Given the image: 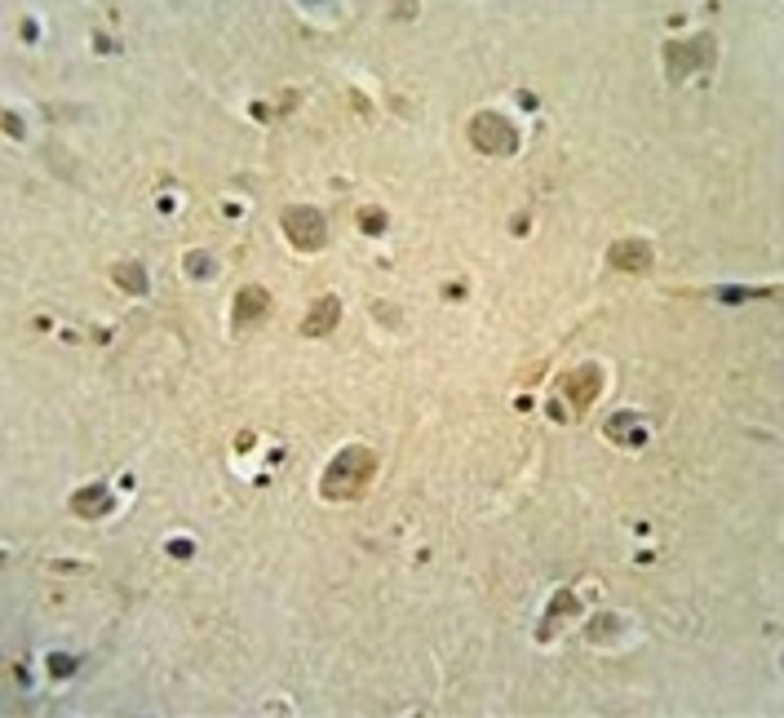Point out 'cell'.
I'll use <instances>...</instances> for the list:
<instances>
[{"instance_id": "1", "label": "cell", "mask_w": 784, "mask_h": 718, "mask_svg": "<svg viewBox=\"0 0 784 718\" xmlns=\"http://www.w3.org/2000/svg\"><path fill=\"white\" fill-rule=\"evenodd\" d=\"M373 475H377V453L364 448V444H350L324 466V475H319V497L324 501H355L359 492L373 484Z\"/></svg>"}, {"instance_id": "2", "label": "cell", "mask_w": 784, "mask_h": 718, "mask_svg": "<svg viewBox=\"0 0 784 718\" xmlns=\"http://www.w3.org/2000/svg\"><path fill=\"white\" fill-rule=\"evenodd\" d=\"M598 395H603V364L590 359V364L559 377V408H554V417H581Z\"/></svg>"}, {"instance_id": "3", "label": "cell", "mask_w": 784, "mask_h": 718, "mask_svg": "<svg viewBox=\"0 0 784 718\" xmlns=\"http://www.w3.org/2000/svg\"><path fill=\"white\" fill-rule=\"evenodd\" d=\"M470 142L483 156H514V151H519V129H514L501 111H474Z\"/></svg>"}, {"instance_id": "4", "label": "cell", "mask_w": 784, "mask_h": 718, "mask_svg": "<svg viewBox=\"0 0 784 718\" xmlns=\"http://www.w3.org/2000/svg\"><path fill=\"white\" fill-rule=\"evenodd\" d=\"M280 227H284L288 244H293L297 253H315V249H324V240H328L324 213L311 209V204H288L284 218H280Z\"/></svg>"}, {"instance_id": "5", "label": "cell", "mask_w": 784, "mask_h": 718, "mask_svg": "<svg viewBox=\"0 0 784 718\" xmlns=\"http://www.w3.org/2000/svg\"><path fill=\"white\" fill-rule=\"evenodd\" d=\"M714 40L709 36H691V40H669L665 45V63H669V80H683L691 76L696 67H709L714 63Z\"/></svg>"}, {"instance_id": "6", "label": "cell", "mask_w": 784, "mask_h": 718, "mask_svg": "<svg viewBox=\"0 0 784 718\" xmlns=\"http://www.w3.org/2000/svg\"><path fill=\"white\" fill-rule=\"evenodd\" d=\"M266 315H271V289H262V284H244V289L235 293L231 324L235 328H257Z\"/></svg>"}, {"instance_id": "7", "label": "cell", "mask_w": 784, "mask_h": 718, "mask_svg": "<svg viewBox=\"0 0 784 718\" xmlns=\"http://www.w3.org/2000/svg\"><path fill=\"white\" fill-rule=\"evenodd\" d=\"M652 244L647 240H616L612 249H607V266H616V271H629V275H643L652 271Z\"/></svg>"}, {"instance_id": "8", "label": "cell", "mask_w": 784, "mask_h": 718, "mask_svg": "<svg viewBox=\"0 0 784 718\" xmlns=\"http://www.w3.org/2000/svg\"><path fill=\"white\" fill-rule=\"evenodd\" d=\"M337 320H342V302H337L333 293H328V297H315L311 311H306V320H302V333H306V337H328V333L337 328Z\"/></svg>"}, {"instance_id": "9", "label": "cell", "mask_w": 784, "mask_h": 718, "mask_svg": "<svg viewBox=\"0 0 784 718\" xmlns=\"http://www.w3.org/2000/svg\"><path fill=\"white\" fill-rule=\"evenodd\" d=\"M603 435L612 444H625V448H643L647 444V422L638 413H612L603 426Z\"/></svg>"}, {"instance_id": "10", "label": "cell", "mask_w": 784, "mask_h": 718, "mask_svg": "<svg viewBox=\"0 0 784 718\" xmlns=\"http://www.w3.org/2000/svg\"><path fill=\"white\" fill-rule=\"evenodd\" d=\"M71 510H76L80 519H102V515H111V488H107V484L76 488V492H71Z\"/></svg>"}, {"instance_id": "11", "label": "cell", "mask_w": 784, "mask_h": 718, "mask_svg": "<svg viewBox=\"0 0 784 718\" xmlns=\"http://www.w3.org/2000/svg\"><path fill=\"white\" fill-rule=\"evenodd\" d=\"M111 280L125 293H147V266L142 262H116L111 266Z\"/></svg>"}, {"instance_id": "12", "label": "cell", "mask_w": 784, "mask_h": 718, "mask_svg": "<svg viewBox=\"0 0 784 718\" xmlns=\"http://www.w3.org/2000/svg\"><path fill=\"white\" fill-rule=\"evenodd\" d=\"M567 612H576V594L572 590H563V594H554V603H550V617H545V625H541V639H550L554 634V625H559Z\"/></svg>"}, {"instance_id": "13", "label": "cell", "mask_w": 784, "mask_h": 718, "mask_svg": "<svg viewBox=\"0 0 784 718\" xmlns=\"http://www.w3.org/2000/svg\"><path fill=\"white\" fill-rule=\"evenodd\" d=\"M359 231H368V235H381V231H386V213H381L377 209V204H368V209H359Z\"/></svg>"}, {"instance_id": "14", "label": "cell", "mask_w": 784, "mask_h": 718, "mask_svg": "<svg viewBox=\"0 0 784 718\" xmlns=\"http://www.w3.org/2000/svg\"><path fill=\"white\" fill-rule=\"evenodd\" d=\"M71 670H76V656H63V652L49 656V674H54V679H67Z\"/></svg>"}, {"instance_id": "15", "label": "cell", "mask_w": 784, "mask_h": 718, "mask_svg": "<svg viewBox=\"0 0 784 718\" xmlns=\"http://www.w3.org/2000/svg\"><path fill=\"white\" fill-rule=\"evenodd\" d=\"M187 271L195 275V280H204V275H213V262L204 258V253H191V258H187Z\"/></svg>"}, {"instance_id": "16", "label": "cell", "mask_w": 784, "mask_h": 718, "mask_svg": "<svg viewBox=\"0 0 784 718\" xmlns=\"http://www.w3.org/2000/svg\"><path fill=\"white\" fill-rule=\"evenodd\" d=\"M5 129H9V133H14V138H23V120H18V116H14V111H5Z\"/></svg>"}]
</instances>
